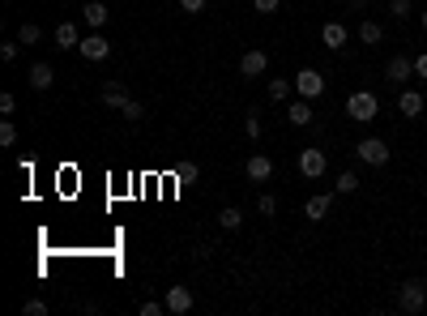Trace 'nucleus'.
Returning a JSON list of instances; mask_svg holds the SVG:
<instances>
[{
  "instance_id": "20",
  "label": "nucleus",
  "mask_w": 427,
  "mask_h": 316,
  "mask_svg": "<svg viewBox=\"0 0 427 316\" xmlns=\"http://www.w3.org/2000/svg\"><path fill=\"white\" fill-rule=\"evenodd\" d=\"M291 90H295V81H291V77H274V81H270V98H274V103H287V98H291Z\"/></svg>"
},
{
  "instance_id": "12",
  "label": "nucleus",
  "mask_w": 427,
  "mask_h": 316,
  "mask_svg": "<svg viewBox=\"0 0 427 316\" xmlns=\"http://www.w3.org/2000/svg\"><path fill=\"white\" fill-rule=\"evenodd\" d=\"M346 39H350V30H346L342 22H325V26H320V43H325L329 51H338V47H346Z\"/></svg>"
},
{
  "instance_id": "30",
  "label": "nucleus",
  "mask_w": 427,
  "mask_h": 316,
  "mask_svg": "<svg viewBox=\"0 0 427 316\" xmlns=\"http://www.w3.org/2000/svg\"><path fill=\"white\" fill-rule=\"evenodd\" d=\"M18 47H22V43H13V39H9V43H0V60H9V65H13V60H18Z\"/></svg>"
},
{
  "instance_id": "34",
  "label": "nucleus",
  "mask_w": 427,
  "mask_h": 316,
  "mask_svg": "<svg viewBox=\"0 0 427 316\" xmlns=\"http://www.w3.org/2000/svg\"><path fill=\"white\" fill-rule=\"evenodd\" d=\"M205 5H209V0H180L184 13H205Z\"/></svg>"
},
{
  "instance_id": "9",
  "label": "nucleus",
  "mask_w": 427,
  "mask_h": 316,
  "mask_svg": "<svg viewBox=\"0 0 427 316\" xmlns=\"http://www.w3.org/2000/svg\"><path fill=\"white\" fill-rule=\"evenodd\" d=\"M414 77V60L410 56H393L389 65H385V81H393L398 90H402V81H410Z\"/></svg>"
},
{
  "instance_id": "18",
  "label": "nucleus",
  "mask_w": 427,
  "mask_h": 316,
  "mask_svg": "<svg viewBox=\"0 0 427 316\" xmlns=\"http://www.w3.org/2000/svg\"><path fill=\"white\" fill-rule=\"evenodd\" d=\"M56 47H81V34H77L73 22H60L56 26Z\"/></svg>"
},
{
  "instance_id": "13",
  "label": "nucleus",
  "mask_w": 427,
  "mask_h": 316,
  "mask_svg": "<svg viewBox=\"0 0 427 316\" xmlns=\"http://www.w3.org/2000/svg\"><path fill=\"white\" fill-rule=\"evenodd\" d=\"M30 90H51V81H56V73H51V65L47 60H39V65H30Z\"/></svg>"
},
{
  "instance_id": "8",
  "label": "nucleus",
  "mask_w": 427,
  "mask_h": 316,
  "mask_svg": "<svg viewBox=\"0 0 427 316\" xmlns=\"http://www.w3.org/2000/svg\"><path fill=\"white\" fill-rule=\"evenodd\" d=\"M77 51H81L86 60H107V56H112V43H107L98 30H90V34L81 39V47H77Z\"/></svg>"
},
{
  "instance_id": "38",
  "label": "nucleus",
  "mask_w": 427,
  "mask_h": 316,
  "mask_svg": "<svg viewBox=\"0 0 427 316\" xmlns=\"http://www.w3.org/2000/svg\"><path fill=\"white\" fill-rule=\"evenodd\" d=\"M423 197H427V184H423Z\"/></svg>"
},
{
  "instance_id": "24",
  "label": "nucleus",
  "mask_w": 427,
  "mask_h": 316,
  "mask_svg": "<svg viewBox=\"0 0 427 316\" xmlns=\"http://www.w3.org/2000/svg\"><path fill=\"white\" fill-rule=\"evenodd\" d=\"M244 133H248V141H261V112L244 116Z\"/></svg>"
},
{
  "instance_id": "39",
  "label": "nucleus",
  "mask_w": 427,
  "mask_h": 316,
  "mask_svg": "<svg viewBox=\"0 0 427 316\" xmlns=\"http://www.w3.org/2000/svg\"><path fill=\"white\" fill-rule=\"evenodd\" d=\"M227 5H231V0H227Z\"/></svg>"
},
{
  "instance_id": "37",
  "label": "nucleus",
  "mask_w": 427,
  "mask_h": 316,
  "mask_svg": "<svg viewBox=\"0 0 427 316\" xmlns=\"http://www.w3.org/2000/svg\"><path fill=\"white\" fill-rule=\"evenodd\" d=\"M419 26H423V30H427V9H423V13H419Z\"/></svg>"
},
{
  "instance_id": "22",
  "label": "nucleus",
  "mask_w": 427,
  "mask_h": 316,
  "mask_svg": "<svg viewBox=\"0 0 427 316\" xmlns=\"http://www.w3.org/2000/svg\"><path fill=\"white\" fill-rule=\"evenodd\" d=\"M39 39H43V30H39L34 22H22V30H18V43H22V47H34Z\"/></svg>"
},
{
  "instance_id": "5",
  "label": "nucleus",
  "mask_w": 427,
  "mask_h": 316,
  "mask_svg": "<svg viewBox=\"0 0 427 316\" xmlns=\"http://www.w3.org/2000/svg\"><path fill=\"white\" fill-rule=\"evenodd\" d=\"M325 167H329L325 150H299V176L303 180H320V176H325Z\"/></svg>"
},
{
  "instance_id": "32",
  "label": "nucleus",
  "mask_w": 427,
  "mask_h": 316,
  "mask_svg": "<svg viewBox=\"0 0 427 316\" xmlns=\"http://www.w3.org/2000/svg\"><path fill=\"white\" fill-rule=\"evenodd\" d=\"M18 112V98L13 94H0V116H13Z\"/></svg>"
},
{
  "instance_id": "3",
  "label": "nucleus",
  "mask_w": 427,
  "mask_h": 316,
  "mask_svg": "<svg viewBox=\"0 0 427 316\" xmlns=\"http://www.w3.org/2000/svg\"><path fill=\"white\" fill-rule=\"evenodd\" d=\"M355 158H359V163H367V167H385V163H389V141L363 137V141L355 145Z\"/></svg>"
},
{
  "instance_id": "16",
  "label": "nucleus",
  "mask_w": 427,
  "mask_h": 316,
  "mask_svg": "<svg viewBox=\"0 0 427 316\" xmlns=\"http://www.w3.org/2000/svg\"><path fill=\"white\" fill-rule=\"evenodd\" d=\"M287 120L295 124V129H308L312 124V107H308V98H295L291 107H287Z\"/></svg>"
},
{
  "instance_id": "6",
  "label": "nucleus",
  "mask_w": 427,
  "mask_h": 316,
  "mask_svg": "<svg viewBox=\"0 0 427 316\" xmlns=\"http://www.w3.org/2000/svg\"><path fill=\"white\" fill-rule=\"evenodd\" d=\"M244 176L252 184H265V180H274V158L270 154H248V163H244Z\"/></svg>"
},
{
  "instance_id": "2",
  "label": "nucleus",
  "mask_w": 427,
  "mask_h": 316,
  "mask_svg": "<svg viewBox=\"0 0 427 316\" xmlns=\"http://www.w3.org/2000/svg\"><path fill=\"white\" fill-rule=\"evenodd\" d=\"M427 308V282H419V278H406L402 287H398V312H406V316H419Z\"/></svg>"
},
{
  "instance_id": "29",
  "label": "nucleus",
  "mask_w": 427,
  "mask_h": 316,
  "mask_svg": "<svg viewBox=\"0 0 427 316\" xmlns=\"http://www.w3.org/2000/svg\"><path fill=\"white\" fill-rule=\"evenodd\" d=\"M252 9H256V13H278L282 0H252Z\"/></svg>"
},
{
  "instance_id": "26",
  "label": "nucleus",
  "mask_w": 427,
  "mask_h": 316,
  "mask_svg": "<svg viewBox=\"0 0 427 316\" xmlns=\"http://www.w3.org/2000/svg\"><path fill=\"white\" fill-rule=\"evenodd\" d=\"M334 188H338V192H359V176H355V171H342Z\"/></svg>"
},
{
  "instance_id": "7",
  "label": "nucleus",
  "mask_w": 427,
  "mask_h": 316,
  "mask_svg": "<svg viewBox=\"0 0 427 316\" xmlns=\"http://www.w3.org/2000/svg\"><path fill=\"white\" fill-rule=\"evenodd\" d=\"M265 69H270V51L252 47V51H244V56H239V73L244 77H265Z\"/></svg>"
},
{
  "instance_id": "4",
  "label": "nucleus",
  "mask_w": 427,
  "mask_h": 316,
  "mask_svg": "<svg viewBox=\"0 0 427 316\" xmlns=\"http://www.w3.org/2000/svg\"><path fill=\"white\" fill-rule=\"evenodd\" d=\"M291 81H295L299 98H308V103H312V98H320V94H325V77H320L316 69H299V73H295Z\"/></svg>"
},
{
  "instance_id": "17",
  "label": "nucleus",
  "mask_w": 427,
  "mask_h": 316,
  "mask_svg": "<svg viewBox=\"0 0 427 316\" xmlns=\"http://www.w3.org/2000/svg\"><path fill=\"white\" fill-rule=\"evenodd\" d=\"M381 39H385V26H381V22H363V26H359V43H363V47H376Z\"/></svg>"
},
{
  "instance_id": "35",
  "label": "nucleus",
  "mask_w": 427,
  "mask_h": 316,
  "mask_svg": "<svg viewBox=\"0 0 427 316\" xmlns=\"http://www.w3.org/2000/svg\"><path fill=\"white\" fill-rule=\"evenodd\" d=\"M163 308H167V303H158V299H145V303H141V316H158Z\"/></svg>"
},
{
  "instance_id": "23",
  "label": "nucleus",
  "mask_w": 427,
  "mask_h": 316,
  "mask_svg": "<svg viewBox=\"0 0 427 316\" xmlns=\"http://www.w3.org/2000/svg\"><path fill=\"white\" fill-rule=\"evenodd\" d=\"M256 209H261L265 218H274V214H278V197H274V192H261V197H256Z\"/></svg>"
},
{
  "instance_id": "31",
  "label": "nucleus",
  "mask_w": 427,
  "mask_h": 316,
  "mask_svg": "<svg viewBox=\"0 0 427 316\" xmlns=\"http://www.w3.org/2000/svg\"><path fill=\"white\" fill-rule=\"evenodd\" d=\"M22 312H26V316H47V303H43V299H26Z\"/></svg>"
},
{
  "instance_id": "11",
  "label": "nucleus",
  "mask_w": 427,
  "mask_h": 316,
  "mask_svg": "<svg viewBox=\"0 0 427 316\" xmlns=\"http://www.w3.org/2000/svg\"><path fill=\"white\" fill-rule=\"evenodd\" d=\"M398 112L406 120H419L423 116V94L419 90H398Z\"/></svg>"
},
{
  "instance_id": "27",
  "label": "nucleus",
  "mask_w": 427,
  "mask_h": 316,
  "mask_svg": "<svg viewBox=\"0 0 427 316\" xmlns=\"http://www.w3.org/2000/svg\"><path fill=\"white\" fill-rule=\"evenodd\" d=\"M0 145H5V150H9V145H18V124H13V120L0 124Z\"/></svg>"
},
{
  "instance_id": "25",
  "label": "nucleus",
  "mask_w": 427,
  "mask_h": 316,
  "mask_svg": "<svg viewBox=\"0 0 427 316\" xmlns=\"http://www.w3.org/2000/svg\"><path fill=\"white\" fill-rule=\"evenodd\" d=\"M389 13H393L398 22H406V18L414 13V0H389Z\"/></svg>"
},
{
  "instance_id": "28",
  "label": "nucleus",
  "mask_w": 427,
  "mask_h": 316,
  "mask_svg": "<svg viewBox=\"0 0 427 316\" xmlns=\"http://www.w3.org/2000/svg\"><path fill=\"white\" fill-rule=\"evenodd\" d=\"M120 116H124V120H129V124H133V120H141V116H145V107H141V103H137V98H129V103H124V112H120Z\"/></svg>"
},
{
  "instance_id": "19",
  "label": "nucleus",
  "mask_w": 427,
  "mask_h": 316,
  "mask_svg": "<svg viewBox=\"0 0 427 316\" xmlns=\"http://www.w3.org/2000/svg\"><path fill=\"white\" fill-rule=\"evenodd\" d=\"M124 103H129V94H124V90H120L116 81L103 90V107H116V112H124Z\"/></svg>"
},
{
  "instance_id": "1",
  "label": "nucleus",
  "mask_w": 427,
  "mask_h": 316,
  "mask_svg": "<svg viewBox=\"0 0 427 316\" xmlns=\"http://www.w3.org/2000/svg\"><path fill=\"white\" fill-rule=\"evenodd\" d=\"M346 116L355 120V124H372L381 116V98L372 94V90H355L350 98H346Z\"/></svg>"
},
{
  "instance_id": "21",
  "label": "nucleus",
  "mask_w": 427,
  "mask_h": 316,
  "mask_svg": "<svg viewBox=\"0 0 427 316\" xmlns=\"http://www.w3.org/2000/svg\"><path fill=\"white\" fill-rule=\"evenodd\" d=\"M218 223H223L227 231H239V227H244V209H235V205H227V209H223V214H218Z\"/></svg>"
},
{
  "instance_id": "10",
  "label": "nucleus",
  "mask_w": 427,
  "mask_h": 316,
  "mask_svg": "<svg viewBox=\"0 0 427 316\" xmlns=\"http://www.w3.org/2000/svg\"><path fill=\"white\" fill-rule=\"evenodd\" d=\"M163 303H167V312H171V316H184V312H192V303H197V299H192V291H188V287H171Z\"/></svg>"
},
{
  "instance_id": "14",
  "label": "nucleus",
  "mask_w": 427,
  "mask_h": 316,
  "mask_svg": "<svg viewBox=\"0 0 427 316\" xmlns=\"http://www.w3.org/2000/svg\"><path fill=\"white\" fill-rule=\"evenodd\" d=\"M329 205H334V197H329V192H320V197H312V201L303 205V218H308V223H320V218L329 214Z\"/></svg>"
},
{
  "instance_id": "36",
  "label": "nucleus",
  "mask_w": 427,
  "mask_h": 316,
  "mask_svg": "<svg viewBox=\"0 0 427 316\" xmlns=\"http://www.w3.org/2000/svg\"><path fill=\"white\" fill-rule=\"evenodd\" d=\"M346 5H350V9H363V5H367V0H346Z\"/></svg>"
},
{
  "instance_id": "33",
  "label": "nucleus",
  "mask_w": 427,
  "mask_h": 316,
  "mask_svg": "<svg viewBox=\"0 0 427 316\" xmlns=\"http://www.w3.org/2000/svg\"><path fill=\"white\" fill-rule=\"evenodd\" d=\"M414 77L427 81V51H419V56H414Z\"/></svg>"
},
{
  "instance_id": "15",
  "label": "nucleus",
  "mask_w": 427,
  "mask_h": 316,
  "mask_svg": "<svg viewBox=\"0 0 427 316\" xmlns=\"http://www.w3.org/2000/svg\"><path fill=\"white\" fill-rule=\"evenodd\" d=\"M81 18H86V26H90V30H103L112 13H107V5H103V0H90V5L81 9Z\"/></svg>"
}]
</instances>
